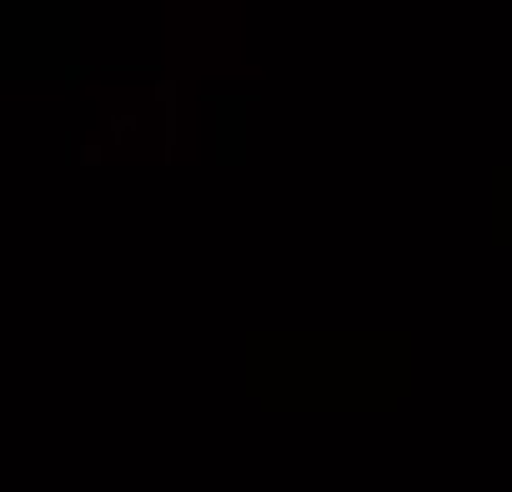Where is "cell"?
I'll return each instance as SVG.
<instances>
[{"instance_id":"3957f363","label":"cell","mask_w":512,"mask_h":492,"mask_svg":"<svg viewBox=\"0 0 512 492\" xmlns=\"http://www.w3.org/2000/svg\"><path fill=\"white\" fill-rule=\"evenodd\" d=\"M131 126H136V116H116V121H111V131H116V136H126Z\"/></svg>"},{"instance_id":"6da1fadb","label":"cell","mask_w":512,"mask_h":492,"mask_svg":"<svg viewBox=\"0 0 512 492\" xmlns=\"http://www.w3.org/2000/svg\"><path fill=\"white\" fill-rule=\"evenodd\" d=\"M156 101L166 106V156H171L176 151V121H171L176 116V86H171V80H156Z\"/></svg>"},{"instance_id":"7a4b0ae2","label":"cell","mask_w":512,"mask_h":492,"mask_svg":"<svg viewBox=\"0 0 512 492\" xmlns=\"http://www.w3.org/2000/svg\"><path fill=\"white\" fill-rule=\"evenodd\" d=\"M80 166H101V146H85L80 151Z\"/></svg>"}]
</instances>
